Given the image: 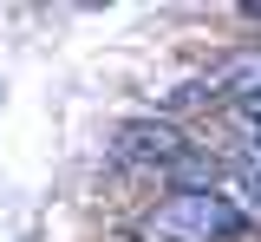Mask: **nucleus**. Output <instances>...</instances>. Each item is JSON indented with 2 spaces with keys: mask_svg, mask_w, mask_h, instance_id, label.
<instances>
[{
  "mask_svg": "<svg viewBox=\"0 0 261 242\" xmlns=\"http://www.w3.org/2000/svg\"><path fill=\"white\" fill-rule=\"evenodd\" d=\"M150 229H157L163 242H228V236L248 229V209H235L228 197H216V190H176L170 203H157Z\"/></svg>",
  "mask_w": 261,
  "mask_h": 242,
  "instance_id": "obj_1",
  "label": "nucleus"
},
{
  "mask_svg": "<svg viewBox=\"0 0 261 242\" xmlns=\"http://www.w3.org/2000/svg\"><path fill=\"white\" fill-rule=\"evenodd\" d=\"M111 157L130 164V171H170V164L190 157V138H183L170 118H124V125H118V144H111Z\"/></svg>",
  "mask_w": 261,
  "mask_h": 242,
  "instance_id": "obj_2",
  "label": "nucleus"
},
{
  "mask_svg": "<svg viewBox=\"0 0 261 242\" xmlns=\"http://www.w3.org/2000/svg\"><path fill=\"white\" fill-rule=\"evenodd\" d=\"M202 85H209V99H248V105H261V53H235V59L216 66Z\"/></svg>",
  "mask_w": 261,
  "mask_h": 242,
  "instance_id": "obj_3",
  "label": "nucleus"
},
{
  "mask_svg": "<svg viewBox=\"0 0 261 242\" xmlns=\"http://www.w3.org/2000/svg\"><path fill=\"white\" fill-rule=\"evenodd\" d=\"M228 183H235V197L261 216V151H242V157L228 164Z\"/></svg>",
  "mask_w": 261,
  "mask_h": 242,
  "instance_id": "obj_4",
  "label": "nucleus"
},
{
  "mask_svg": "<svg viewBox=\"0 0 261 242\" xmlns=\"http://www.w3.org/2000/svg\"><path fill=\"white\" fill-rule=\"evenodd\" d=\"M248 138H255V151H261V111H255V118H248Z\"/></svg>",
  "mask_w": 261,
  "mask_h": 242,
  "instance_id": "obj_5",
  "label": "nucleus"
}]
</instances>
